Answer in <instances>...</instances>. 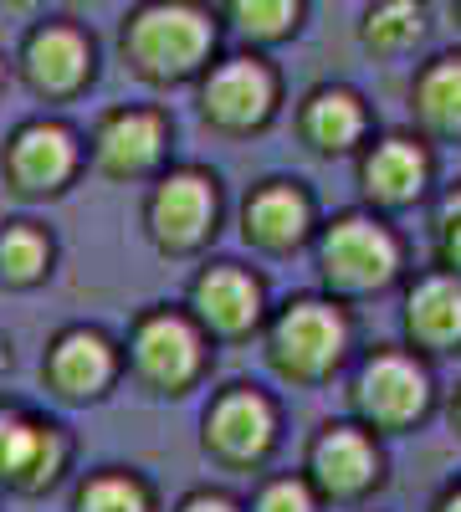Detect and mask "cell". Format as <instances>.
<instances>
[{"label":"cell","instance_id":"d6a6232c","mask_svg":"<svg viewBox=\"0 0 461 512\" xmlns=\"http://www.w3.org/2000/svg\"><path fill=\"white\" fill-rule=\"evenodd\" d=\"M451 16H456V26H461V0H451Z\"/></svg>","mask_w":461,"mask_h":512},{"label":"cell","instance_id":"4dcf8cb0","mask_svg":"<svg viewBox=\"0 0 461 512\" xmlns=\"http://www.w3.org/2000/svg\"><path fill=\"white\" fill-rule=\"evenodd\" d=\"M6 82H11V62L0 57V93H6Z\"/></svg>","mask_w":461,"mask_h":512},{"label":"cell","instance_id":"83f0119b","mask_svg":"<svg viewBox=\"0 0 461 512\" xmlns=\"http://www.w3.org/2000/svg\"><path fill=\"white\" fill-rule=\"evenodd\" d=\"M436 512H461V482L441 492V502H436Z\"/></svg>","mask_w":461,"mask_h":512},{"label":"cell","instance_id":"277c9868","mask_svg":"<svg viewBox=\"0 0 461 512\" xmlns=\"http://www.w3.org/2000/svg\"><path fill=\"white\" fill-rule=\"evenodd\" d=\"M318 272L333 292H380L400 272V241L385 221L349 210L318 236Z\"/></svg>","mask_w":461,"mask_h":512},{"label":"cell","instance_id":"4316f807","mask_svg":"<svg viewBox=\"0 0 461 512\" xmlns=\"http://www.w3.org/2000/svg\"><path fill=\"white\" fill-rule=\"evenodd\" d=\"M175 512H241V502L226 497V492H190Z\"/></svg>","mask_w":461,"mask_h":512},{"label":"cell","instance_id":"484cf974","mask_svg":"<svg viewBox=\"0 0 461 512\" xmlns=\"http://www.w3.org/2000/svg\"><path fill=\"white\" fill-rule=\"evenodd\" d=\"M436 251H441V267L461 277V185L446 190L436 205Z\"/></svg>","mask_w":461,"mask_h":512},{"label":"cell","instance_id":"8992f818","mask_svg":"<svg viewBox=\"0 0 461 512\" xmlns=\"http://www.w3.org/2000/svg\"><path fill=\"white\" fill-rule=\"evenodd\" d=\"M129 364L159 395H185L205 369V333L175 308H154L129 333Z\"/></svg>","mask_w":461,"mask_h":512},{"label":"cell","instance_id":"5bb4252c","mask_svg":"<svg viewBox=\"0 0 461 512\" xmlns=\"http://www.w3.org/2000/svg\"><path fill=\"white\" fill-rule=\"evenodd\" d=\"M308 482L328 497H364L380 482V446L364 425H323L308 451Z\"/></svg>","mask_w":461,"mask_h":512},{"label":"cell","instance_id":"d4e9b609","mask_svg":"<svg viewBox=\"0 0 461 512\" xmlns=\"http://www.w3.org/2000/svg\"><path fill=\"white\" fill-rule=\"evenodd\" d=\"M251 512H318V492H313L308 477H272L257 492Z\"/></svg>","mask_w":461,"mask_h":512},{"label":"cell","instance_id":"44dd1931","mask_svg":"<svg viewBox=\"0 0 461 512\" xmlns=\"http://www.w3.org/2000/svg\"><path fill=\"white\" fill-rule=\"evenodd\" d=\"M431 31V6L426 0H374L359 21V41L380 57H400Z\"/></svg>","mask_w":461,"mask_h":512},{"label":"cell","instance_id":"9c48e42d","mask_svg":"<svg viewBox=\"0 0 461 512\" xmlns=\"http://www.w3.org/2000/svg\"><path fill=\"white\" fill-rule=\"evenodd\" d=\"M0 169L16 195H57L82 169V139L57 118H31L6 139Z\"/></svg>","mask_w":461,"mask_h":512},{"label":"cell","instance_id":"3957f363","mask_svg":"<svg viewBox=\"0 0 461 512\" xmlns=\"http://www.w3.org/2000/svg\"><path fill=\"white\" fill-rule=\"evenodd\" d=\"M200 118L221 134H257L277 118L282 77L262 52H231L200 72Z\"/></svg>","mask_w":461,"mask_h":512},{"label":"cell","instance_id":"8fae6325","mask_svg":"<svg viewBox=\"0 0 461 512\" xmlns=\"http://www.w3.org/2000/svg\"><path fill=\"white\" fill-rule=\"evenodd\" d=\"M67 466L62 425L41 420L21 405H0V487L11 492H47Z\"/></svg>","mask_w":461,"mask_h":512},{"label":"cell","instance_id":"52a82bcc","mask_svg":"<svg viewBox=\"0 0 461 512\" xmlns=\"http://www.w3.org/2000/svg\"><path fill=\"white\" fill-rule=\"evenodd\" d=\"M216 216H221V190L216 175H205V169H170L144 205L154 246L170 256L200 251L216 231Z\"/></svg>","mask_w":461,"mask_h":512},{"label":"cell","instance_id":"5b68a950","mask_svg":"<svg viewBox=\"0 0 461 512\" xmlns=\"http://www.w3.org/2000/svg\"><path fill=\"white\" fill-rule=\"evenodd\" d=\"M16 72H21V82H26L36 98L67 103V98H77V93L93 82V72H98V47H93V36L82 31L77 21L47 16V21H36V26L26 31L21 52H16Z\"/></svg>","mask_w":461,"mask_h":512},{"label":"cell","instance_id":"ffe728a7","mask_svg":"<svg viewBox=\"0 0 461 512\" xmlns=\"http://www.w3.org/2000/svg\"><path fill=\"white\" fill-rule=\"evenodd\" d=\"M410 113L431 139L461 144V52L431 57L410 82Z\"/></svg>","mask_w":461,"mask_h":512},{"label":"cell","instance_id":"4fadbf2b","mask_svg":"<svg viewBox=\"0 0 461 512\" xmlns=\"http://www.w3.org/2000/svg\"><path fill=\"white\" fill-rule=\"evenodd\" d=\"M431 185V149L415 134H380L374 144H359V190L369 205L400 210L415 205Z\"/></svg>","mask_w":461,"mask_h":512},{"label":"cell","instance_id":"30bf717a","mask_svg":"<svg viewBox=\"0 0 461 512\" xmlns=\"http://www.w3.org/2000/svg\"><path fill=\"white\" fill-rule=\"evenodd\" d=\"M170 113L159 108H108L93 128V164L108 180H144L170 159Z\"/></svg>","mask_w":461,"mask_h":512},{"label":"cell","instance_id":"e0dca14e","mask_svg":"<svg viewBox=\"0 0 461 512\" xmlns=\"http://www.w3.org/2000/svg\"><path fill=\"white\" fill-rule=\"evenodd\" d=\"M313 231V200L298 180H262L241 205V236L262 251H292Z\"/></svg>","mask_w":461,"mask_h":512},{"label":"cell","instance_id":"7a4b0ae2","mask_svg":"<svg viewBox=\"0 0 461 512\" xmlns=\"http://www.w3.org/2000/svg\"><path fill=\"white\" fill-rule=\"evenodd\" d=\"M349 338H354V328H349L339 303H328V297H298V303H287L272 318L267 354H272L277 374L298 379V384H318L344 364Z\"/></svg>","mask_w":461,"mask_h":512},{"label":"cell","instance_id":"7c38bea8","mask_svg":"<svg viewBox=\"0 0 461 512\" xmlns=\"http://www.w3.org/2000/svg\"><path fill=\"white\" fill-rule=\"evenodd\" d=\"M277 441V410L257 384H231L205 410V446L231 466H257Z\"/></svg>","mask_w":461,"mask_h":512},{"label":"cell","instance_id":"7402d4cb","mask_svg":"<svg viewBox=\"0 0 461 512\" xmlns=\"http://www.w3.org/2000/svg\"><path fill=\"white\" fill-rule=\"evenodd\" d=\"M303 6L308 0H226V21L251 47H277L303 26Z\"/></svg>","mask_w":461,"mask_h":512},{"label":"cell","instance_id":"6da1fadb","mask_svg":"<svg viewBox=\"0 0 461 512\" xmlns=\"http://www.w3.org/2000/svg\"><path fill=\"white\" fill-rule=\"evenodd\" d=\"M221 16L205 0H139L118 26V57L134 77L170 88L216 62Z\"/></svg>","mask_w":461,"mask_h":512},{"label":"cell","instance_id":"d6986e66","mask_svg":"<svg viewBox=\"0 0 461 512\" xmlns=\"http://www.w3.org/2000/svg\"><path fill=\"white\" fill-rule=\"evenodd\" d=\"M405 333L415 349L451 354L461 349V277L426 272L405 292Z\"/></svg>","mask_w":461,"mask_h":512},{"label":"cell","instance_id":"ba28073f","mask_svg":"<svg viewBox=\"0 0 461 512\" xmlns=\"http://www.w3.org/2000/svg\"><path fill=\"white\" fill-rule=\"evenodd\" d=\"M354 410L374 431H405L431 410V374L415 354L374 349L354 379Z\"/></svg>","mask_w":461,"mask_h":512},{"label":"cell","instance_id":"ac0fdd59","mask_svg":"<svg viewBox=\"0 0 461 512\" xmlns=\"http://www.w3.org/2000/svg\"><path fill=\"white\" fill-rule=\"evenodd\" d=\"M298 134L318 154H354L369 139V108L344 82H323L298 108Z\"/></svg>","mask_w":461,"mask_h":512},{"label":"cell","instance_id":"2e32d148","mask_svg":"<svg viewBox=\"0 0 461 512\" xmlns=\"http://www.w3.org/2000/svg\"><path fill=\"white\" fill-rule=\"evenodd\" d=\"M41 374H47V384L62 400H98L118 374V349L98 328H67L52 338Z\"/></svg>","mask_w":461,"mask_h":512},{"label":"cell","instance_id":"1f68e13d","mask_svg":"<svg viewBox=\"0 0 461 512\" xmlns=\"http://www.w3.org/2000/svg\"><path fill=\"white\" fill-rule=\"evenodd\" d=\"M451 420H456V431H461V390H456V400H451Z\"/></svg>","mask_w":461,"mask_h":512},{"label":"cell","instance_id":"603a6c76","mask_svg":"<svg viewBox=\"0 0 461 512\" xmlns=\"http://www.w3.org/2000/svg\"><path fill=\"white\" fill-rule=\"evenodd\" d=\"M52 267V236L36 221H11L0 226V282L6 287H31Z\"/></svg>","mask_w":461,"mask_h":512},{"label":"cell","instance_id":"f1b7e54d","mask_svg":"<svg viewBox=\"0 0 461 512\" xmlns=\"http://www.w3.org/2000/svg\"><path fill=\"white\" fill-rule=\"evenodd\" d=\"M11 11H52V6H62V0H6Z\"/></svg>","mask_w":461,"mask_h":512},{"label":"cell","instance_id":"cb8c5ba5","mask_svg":"<svg viewBox=\"0 0 461 512\" xmlns=\"http://www.w3.org/2000/svg\"><path fill=\"white\" fill-rule=\"evenodd\" d=\"M72 512H154V497H149V487L134 472L108 466V472H93L88 482L77 487Z\"/></svg>","mask_w":461,"mask_h":512},{"label":"cell","instance_id":"9a60e30c","mask_svg":"<svg viewBox=\"0 0 461 512\" xmlns=\"http://www.w3.org/2000/svg\"><path fill=\"white\" fill-rule=\"evenodd\" d=\"M190 308H195V323L211 328L216 338H241L262 323V282L236 262H216L195 277Z\"/></svg>","mask_w":461,"mask_h":512},{"label":"cell","instance_id":"f546056e","mask_svg":"<svg viewBox=\"0 0 461 512\" xmlns=\"http://www.w3.org/2000/svg\"><path fill=\"white\" fill-rule=\"evenodd\" d=\"M11 369V344H6V333H0V374Z\"/></svg>","mask_w":461,"mask_h":512}]
</instances>
